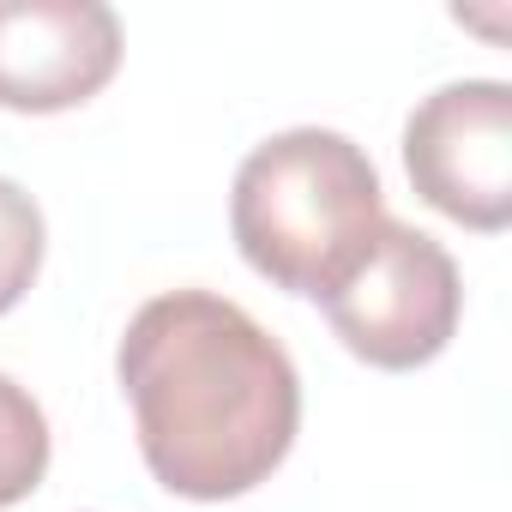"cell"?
<instances>
[{"label": "cell", "instance_id": "cell-1", "mask_svg": "<svg viewBox=\"0 0 512 512\" xmlns=\"http://www.w3.org/2000/svg\"><path fill=\"white\" fill-rule=\"evenodd\" d=\"M115 374L133 404L145 470L181 500H235L296 446V362L229 296H151L127 320Z\"/></svg>", "mask_w": 512, "mask_h": 512}, {"label": "cell", "instance_id": "cell-7", "mask_svg": "<svg viewBox=\"0 0 512 512\" xmlns=\"http://www.w3.org/2000/svg\"><path fill=\"white\" fill-rule=\"evenodd\" d=\"M43 241H49V229H43L37 199L19 181L0 175V314H13L25 302V290L37 284Z\"/></svg>", "mask_w": 512, "mask_h": 512}, {"label": "cell", "instance_id": "cell-5", "mask_svg": "<svg viewBox=\"0 0 512 512\" xmlns=\"http://www.w3.org/2000/svg\"><path fill=\"white\" fill-rule=\"evenodd\" d=\"M115 67L121 19L103 0H0V109H79L115 79Z\"/></svg>", "mask_w": 512, "mask_h": 512}, {"label": "cell", "instance_id": "cell-4", "mask_svg": "<svg viewBox=\"0 0 512 512\" xmlns=\"http://www.w3.org/2000/svg\"><path fill=\"white\" fill-rule=\"evenodd\" d=\"M404 169L416 193L464 223V229H506L512 223V85L500 79H458L416 103L404 121Z\"/></svg>", "mask_w": 512, "mask_h": 512}, {"label": "cell", "instance_id": "cell-2", "mask_svg": "<svg viewBox=\"0 0 512 512\" xmlns=\"http://www.w3.org/2000/svg\"><path fill=\"white\" fill-rule=\"evenodd\" d=\"M386 223L368 151L332 127H290L235 169L229 229L241 260L290 296L326 302Z\"/></svg>", "mask_w": 512, "mask_h": 512}, {"label": "cell", "instance_id": "cell-3", "mask_svg": "<svg viewBox=\"0 0 512 512\" xmlns=\"http://www.w3.org/2000/svg\"><path fill=\"white\" fill-rule=\"evenodd\" d=\"M320 308L350 356H362L368 368H386V374H410L452 344L464 284H458L452 253L434 235L386 217L374 229L368 253L356 260V272Z\"/></svg>", "mask_w": 512, "mask_h": 512}, {"label": "cell", "instance_id": "cell-6", "mask_svg": "<svg viewBox=\"0 0 512 512\" xmlns=\"http://www.w3.org/2000/svg\"><path fill=\"white\" fill-rule=\"evenodd\" d=\"M43 476H49V416L19 380L0 374V512L37 494Z\"/></svg>", "mask_w": 512, "mask_h": 512}]
</instances>
